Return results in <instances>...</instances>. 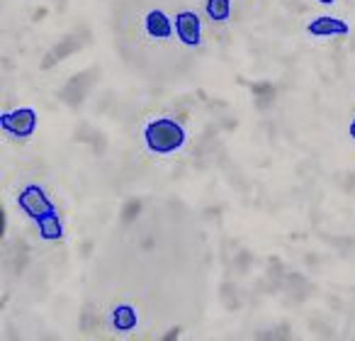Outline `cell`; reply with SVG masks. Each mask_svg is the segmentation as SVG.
Here are the masks:
<instances>
[{"instance_id": "1", "label": "cell", "mask_w": 355, "mask_h": 341, "mask_svg": "<svg viewBox=\"0 0 355 341\" xmlns=\"http://www.w3.org/2000/svg\"><path fill=\"white\" fill-rule=\"evenodd\" d=\"M185 139H188V132H185L183 122L175 117H153L144 127V144L156 156L180 151L185 147Z\"/></svg>"}, {"instance_id": "2", "label": "cell", "mask_w": 355, "mask_h": 341, "mask_svg": "<svg viewBox=\"0 0 355 341\" xmlns=\"http://www.w3.org/2000/svg\"><path fill=\"white\" fill-rule=\"evenodd\" d=\"M37 122H40V115L35 108H15L3 113L0 129L12 139H30L37 132Z\"/></svg>"}, {"instance_id": "3", "label": "cell", "mask_w": 355, "mask_h": 341, "mask_svg": "<svg viewBox=\"0 0 355 341\" xmlns=\"http://www.w3.org/2000/svg\"><path fill=\"white\" fill-rule=\"evenodd\" d=\"M17 205H20V210L32 222L56 210L54 200L49 198V193H46L40 183H27L25 188L20 190V195H17Z\"/></svg>"}, {"instance_id": "4", "label": "cell", "mask_w": 355, "mask_h": 341, "mask_svg": "<svg viewBox=\"0 0 355 341\" xmlns=\"http://www.w3.org/2000/svg\"><path fill=\"white\" fill-rule=\"evenodd\" d=\"M175 35L180 44L200 47L202 44V20L195 10H178L175 13Z\"/></svg>"}, {"instance_id": "5", "label": "cell", "mask_w": 355, "mask_h": 341, "mask_svg": "<svg viewBox=\"0 0 355 341\" xmlns=\"http://www.w3.org/2000/svg\"><path fill=\"white\" fill-rule=\"evenodd\" d=\"M144 32H146L151 40H158V42H166L175 35V20H171L166 10L161 8H153L144 15Z\"/></svg>"}, {"instance_id": "6", "label": "cell", "mask_w": 355, "mask_h": 341, "mask_svg": "<svg viewBox=\"0 0 355 341\" xmlns=\"http://www.w3.org/2000/svg\"><path fill=\"white\" fill-rule=\"evenodd\" d=\"M306 32L311 37H345L350 32L348 22L340 20V17H334V15H319L306 25Z\"/></svg>"}, {"instance_id": "7", "label": "cell", "mask_w": 355, "mask_h": 341, "mask_svg": "<svg viewBox=\"0 0 355 341\" xmlns=\"http://www.w3.org/2000/svg\"><path fill=\"white\" fill-rule=\"evenodd\" d=\"M35 224H37V232H40V237L44 239V242H59V239H64V222H61V217H59V210L35 219Z\"/></svg>"}, {"instance_id": "8", "label": "cell", "mask_w": 355, "mask_h": 341, "mask_svg": "<svg viewBox=\"0 0 355 341\" xmlns=\"http://www.w3.org/2000/svg\"><path fill=\"white\" fill-rule=\"evenodd\" d=\"M112 326L117 331H122V334H127V331H132V329H137V324H139V315H137V310H134L132 305H127V302H122V305H117L112 310Z\"/></svg>"}, {"instance_id": "9", "label": "cell", "mask_w": 355, "mask_h": 341, "mask_svg": "<svg viewBox=\"0 0 355 341\" xmlns=\"http://www.w3.org/2000/svg\"><path fill=\"white\" fill-rule=\"evenodd\" d=\"M205 13L212 22L232 20V0H205Z\"/></svg>"}, {"instance_id": "10", "label": "cell", "mask_w": 355, "mask_h": 341, "mask_svg": "<svg viewBox=\"0 0 355 341\" xmlns=\"http://www.w3.org/2000/svg\"><path fill=\"white\" fill-rule=\"evenodd\" d=\"M348 132H350V139H353V142H355V117L350 119V129H348Z\"/></svg>"}, {"instance_id": "11", "label": "cell", "mask_w": 355, "mask_h": 341, "mask_svg": "<svg viewBox=\"0 0 355 341\" xmlns=\"http://www.w3.org/2000/svg\"><path fill=\"white\" fill-rule=\"evenodd\" d=\"M316 3H321V6H334L336 0H316Z\"/></svg>"}]
</instances>
